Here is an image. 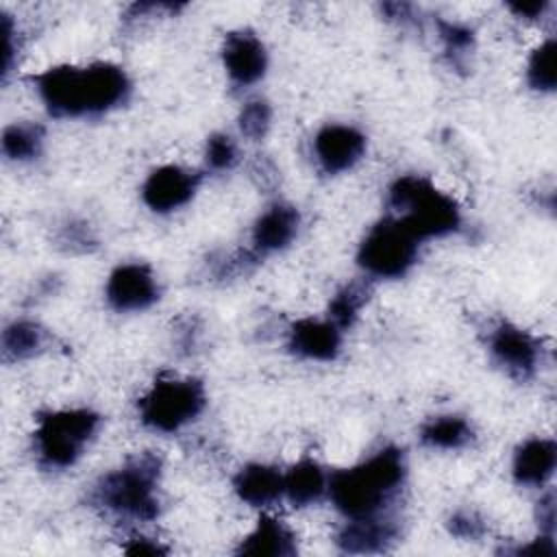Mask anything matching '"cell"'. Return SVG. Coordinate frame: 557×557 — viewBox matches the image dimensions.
Masks as SVG:
<instances>
[{"instance_id":"cell-1","label":"cell","mask_w":557,"mask_h":557,"mask_svg":"<svg viewBox=\"0 0 557 557\" xmlns=\"http://www.w3.org/2000/svg\"><path fill=\"white\" fill-rule=\"evenodd\" d=\"M35 91L54 117H91L122 107L131 91L126 70L111 61L54 65L33 76Z\"/></svg>"},{"instance_id":"cell-2","label":"cell","mask_w":557,"mask_h":557,"mask_svg":"<svg viewBox=\"0 0 557 557\" xmlns=\"http://www.w3.org/2000/svg\"><path fill=\"white\" fill-rule=\"evenodd\" d=\"M407 479L403 448L383 446L344 470L331 472L329 498L346 518H370L387 511Z\"/></svg>"},{"instance_id":"cell-3","label":"cell","mask_w":557,"mask_h":557,"mask_svg":"<svg viewBox=\"0 0 557 557\" xmlns=\"http://www.w3.org/2000/svg\"><path fill=\"white\" fill-rule=\"evenodd\" d=\"M161 457L137 453L120 468L104 472L89 492L94 507L131 522H150L159 516Z\"/></svg>"},{"instance_id":"cell-4","label":"cell","mask_w":557,"mask_h":557,"mask_svg":"<svg viewBox=\"0 0 557 557\" xmlns=\"http://www.w3.org/2000/svg\"><path fill=\"white\" fill-rule=\"evenodd\" d=\"M387 207L418 242L446 237L461 226L457 198L440 189L429 176L403 174L387 189Z\"/></svg>"},{"instance_id":"cell-5","label":"cell","mask_w":557,"mask_h":557,"mask_svg":"<svg viewBox=\"0 0 557 557\" xmlns=\"http://www.w3.org/2000/svg\"><path fill=\"white\" fill-rule=\"evenodd\" d=\"M102 418L89 407L48 409L37 416L33 450L46 470H67L87 453L100 431Z\"/></svg>"},{"instance_id":"cell-6","label":"cell","mask_w":557,"mask_h":557,"mask_svg":"<svg viewBox=\"0 0 557 557\" xmlns=\"http://www.w3.org/2000/svg\"><path fill=\"white\" fill-rule=\"evenodd\" d=\"M207 407V389L194 376H159L139 398L141 424L157 433H178Z\"/></svg>"},{"instance_id":"cell-7","label":"cell","mask_w":557,"mask_h":557,"mask_svg":"<svg viewBox=\"0 0 557 557\" xmlns=\"http://www.w3.org/2000/svg\"><path fill=\"white\" fill-rule=\"evenodd\" d=\"M420 244L396 218L383 215L366 231L357 265L370 278H403L418 261Z\"/></svg>"},{"instance_id":"cell-8","label":"cell","mask_w":557,"mask_h":557,"mask_svg":"<svg viewBox=\"0 0 557 557\" xmlns=\"http://www.w3.org/2000/svg\"><path fill=\"white\" fill-rule=\"evenodd\" d=\"M487 352L492 361L516 381L533 379L542 361L540 339L507 320H500L490 329Z\"/></svg>"},{"instance_id":"cell-9","label":"cell","mask_w":557,"mask_h":557,"mask_svg":"<svg viewBox=\"0 0 557 557\" xmlns=\"http://www.w3.org/2000/svg\"><path fill=\"white\" fill-rule=\"evenodd\" d=\"M161 296L152 268L144 261H124L111 270L104 283L107 305L117 313H139L150 309Z\"/></svg>"},{"instance_id":"cell-10","label":"cell","mask_w":557,"mask_h":557,"mask_svg":"<svg viewBox=\"0 0 557 557\" xmlns=\"http://www.w3.org/2000/svg\"><path fill=\"white\" fill-rule=\"evenodd\" d=\"M368 139L366 135L352 126L342 122H331L318 128L311 141V152L318 168L329 174L337 176L352 170L366 154Z\"/></svg>"},{"instance_id":"cell-11","label":"cell","mask_w":557,"mask_h":557,"mask_svg":"<svg viewBox=\"0 0 557 557\" xmlns=\"http://www.w3.org/2000/svg\"><path fill=\"white\" fill-rule=\"evenodd\" d=\"M200 174L196 170L165 163L154 168L141 183V200L154 213H174L196 196Z\"/></svg>"},{"instance_id":"cell-12","label":"cell","mask_w":557,"mask_h":557,"mask_svg":"<svg viewBox=\"0 0 557 557\" xmlns=\"http://www.w3.org/2000/svg\"><path fill=\"white\" fill-rule=\"evenodd\" d=\"M222 65L235 87H250L268 72V50L261 37L248 28L226 33L222 41Z\"/></svg>"},{"instance_id":"cell-13","label":"cell","mask_w":557,"mask_h":557,"mask_svg":"<svg viewBox=\"0 0 557 557\" xmlns=\"http://www.w3.org/2000/svg\"><path fill=\"white\" fill-rule=\"evenodd\" d=\"M342 333L329 318H298L287 331V348L307 361H335L342 352Z\"/></svg>"},{"instance_id":"cell-14","label":"cell","mask_w":557,"mask_h":557,"mask_svg":"<svg viewBox=\"0 0 557 557\" xmlns=\"http://www.w3.org/2000/svg\"><path fill=\"white\" fill-rule=\"evenodd\" d=\"M300 228V213L289 202L268 205L252 224L250 252L259 259L287 248Z\"/></svg>"},{"instance_id":"cell-15","label":"cell","mask_w":557,"mask_h":557,"mask_svg":"<svg viewBox=\"0 0 557 557\" xmlns=\"http://www.w3.org/2000/svg\"><path fill=\"white\" fill-rule=\"evenodd\" d=\"M400 529L385 513L370 518H352L346 520L337 531L335 544L339 550L350 555H368V553H385L394 542H398Z\"/></svg>"},{"instance_id":"cell-16","label":"cell","mask_w":557,"mask_h":557,"mask_svg":"<svg viewBox=\"0 0 557 557\" xmlns=\"http://www.w3.org/2000/svg\"><path fill=\"white\" fill-rule=\"evenodd\" d=\"M557 466V444L550 437H529L524 440L511 459L513 481L522 487L542 490L555 474Z\"/></svg>"},{"instance_id":"cell-17","label":"cell","mask_w":557,"mask_h":557,"mask_svg":"<svg viewBox=\"0 0 557 557\" xmlns=\"http://www.w3.org/2000/svg\"><path fill=\"white\" fill-rule=\"evenodd\" d=\"M233 492L250 507L268 509L285 498L283 472L276 466L252 461L237 470L233 476Z\"/></svg>"},{"instance_id":"cell-18","label":"cell","mask_w":557,"mask_h":557,"mask_svg":"<svg viewBox=\"0 0 557 557\" xmlns=\"http://www.w3.org/2000/svg\"><path fill=\"white\" fill-rule=\"evenodd\" d=\"M296 553V533L272 513H261L257 524L242 537L237 546V555L252 557H292Z\"/></svg>"},{"instance_id":"cell-19","label":"cell","mask_w":557,"mask_h":557,"mask_svg":"<svg viewBox=\"0 0 557 557\" xmlns=\"http://www.w3.org/2000/svg\"><path fill=\"white\" fill-rule=\"evenodd\" d=\"M329 476L331 472H326L315 459L302 457L283 472L285 498L294 507H309L329 494Z\"/></svg>"},{"instance_id":"cell-20","label":"cell","mask_w":557,"mask_h":557,"mask_svg":"<svg viewBox=\"0 0 557 557\" xmlns=\"http://www.w3.org/2000/svg\"><path fill=\"white\" fill-rule=\"evenodd\" d=\"M420 442L433 450H459L474 437L472 424L459 413H440L422 422Z\"/></svg>"},{"instance_id":"cell-21","label":"cell","mask_w":557,"mask_h":557,"mask_svg":"<svg viewBox=\"0 0 557 557\" xmlns=\"http://www.w3.org/2000/svg\"><path fill=\"white\" fill-rule=\"evenodd\" d=\"M0 346L4 361H22L46 346V331L33 320H13L4 326Z\"/></svg>"},{"instance_id":"cell-22","label":"cell","mask_w":557,"mask_h":557,"mask_svg":"<svg viewBox=\"0 0 557 557\" xmlns=\"http://www.w3.org/2000/svg\"><path fill=\"white\" fill-rule=\"evenodd\" d=\"M44 139V126L35 122H13L2 131V154L15 163L33 161L41 154Z\"/></svg>"},{"instance_id":"cell-23","label":"cell","mask_w":557,"mask_h":557,"mask_svg":"<svg viewBox=\"0 0 557 557\" xmlns=\"http://www.w3.org/2000/svg\"><path fill=\"white\" fill-rule=\"evenodd\" d=\"M368 294H370V287H368V283H363V281H352V283L344 285V287H342L339 292H335V296L331 298L326 318H329L335 326H339L342 331L350 329V326L357 322L361 309L366 307Z\"/></svg>"},{"instance_id":"cell-24","label":"cell","mask_w":557,"mask_h":557,"mask_svg":"<svg viewBox=\"0 0 557 557\" xmlns=\"http://www.w3.org/2000/svg\"><path fill=\"white\" fill-rule=\"evenodd\" d=\"M555 39L548 37L540 46L533 48V52L527 59V85L533 91L540 94H553L557 85V70H555Z\"/></svg>"},{"instance_id":"cell-25","label":"cell","mask_w":557,"mask_h":557,"mask_svg":"<svg viewBox=\"0 0 557 557\" xmlns=\"http://www.w3.org/2000/svg\"><path fill=\"white\" fill-rule=\"evenodd\" d=\"M437 37L442 41L444 54L453 67H466L472 48H474V33L466 24L437 20Z\"/></svg>"},{"instance_id":"cell-26","label":"cell","mask_w":557,"mask_h":557,"mask_svg":"<svg viewBox=\"0 0 557 557\" xmlns=\"http://www.w3.org/2000/svg\"><path fill=\"white\" fill-rule=\"evenodd\" d=\"M239 133L252 141H259L268 135L272 126V107L265 98H250L242 104L237 115Z\"/></svg>"},{"instance_id":"cell-27","label":"cell","mask_w":557,"mask_h":557,"mask_svg":"<svg viewBox=\"0 0 557 557\" xmlns=\"http://www.w3.org/2000/svg\"><path fill=\"white\" fill-rule=\"evenodd\" d=\"M205 163L213 172L231 170L237 163V144L226 133H213L205 144Z\"/></svg>"},{"instance_id":"cell-28","label":"cell","mask_w":557,"mask_h":557,"mask_svg":"<svg viewBox=\"0 0 557 557\" xmlns=\"http://www.w3.org/2000/svg\"><path fill=\"white\" fill-rule=\"evenodd\" d=\"M448 531L461 540H479L485 533V522L476 511L459 509L448 518Z\"/></svg>"},{"instance_id":"cell-29","label":"cell","mask_w":557,"mask_h":557,"mask_svg":"<svg viewBox=\"0 0 557 557\" xmlns=\"http://www.w3.org/2000/svg\"><path fill=\"white\" fill-rule=\"evenodd\" d=\"M0 33H2V78H7L11 74V67L17 54V46H15L17 26L7 11H0Z\"/></svg>"},{"instance_id":"cell-30","label":"cell","mask_w":557,"mask_h":557,"mask_svg":"<svg viewBox=\"0 0 557 557\" xmlns=\"http://www.w3.org/2000/svg\"><path fill=\"white\" fill-rule=\"evenodd\" d=\"M59 242L65 244L67 250H87L94 244V237L85 224H67L61 228Z\"/></svg>"},{"instance_id":"cell-31","label":"cell","mask_w":557,"mask_h":557,"mask_svg":"<svg viewBox=\"0 0 557 557\" xmlns=\"http://www.w3.org/2000/svg\"><path fill=\"white\" fill-rule=\"evenodd\" d=\"M537 527L540 533L555 535V492L546 490L537 500Z\"/></svg>"},{"instance_id":"cell-32","label":"cell","mask_w":557,"mask_h":557,"mask_svg":"<svg viewBox=\"0 0 557 557\" xmlns=\"http://www.w3.org/2000/svg\"><path fill=\"white\" fill-rule=\"evenodd\" d=\"M555 535H546V533H540L535 540L527 542V544H520L518 548H513V555H533V557H553L557 553V546H555Z\"/></svg>"},{"instance_id":"cell-33","label":"cell","mask_w":557,"mask_h":557,"mask_svg":"<svg viewBox=\"0 0 557 557\" xmlns=\"http://www.w3.org/2000/svg\"><path fill=\"white\" fill-rule=\"evenodd\" d=\"M122 550L128 553V555H165V553H168L165 546H161L157 540L146 537V535H141V533L135 535V537H131V540L122 546Z\"/></svg>"},{"instance_id":"cell-34","label":"cell","mask_w":557,"mask_h":557,"mask_svg":"<svg viewBox=\"0 0 557 557\" xmlns=\"http://www.w3.org/2000/svg\"><path fill=\"white\" fill-rule=\"evenodd\" d=\"M548 7L550 4L546 0H531V2H513L509 4V11L520 20H542Z\"/></svg>"}]
</instances>
